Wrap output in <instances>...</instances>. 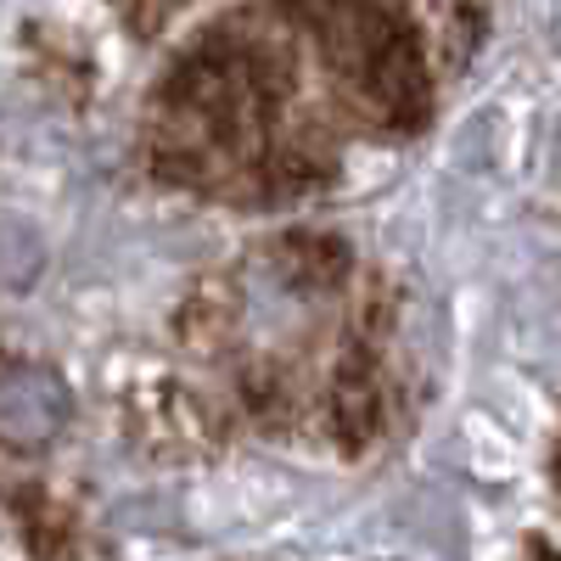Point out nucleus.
<instances>
[{"label": "nucleus", "mask_w": 561, "mask_h": 561, "mask_svg": "<svg viewBox=\"0 0 561 561\" xmlns=\"http://www.w3.org/2000/svg\"><path fill=\"white\" fill-rule=\"evenodd\" d=\"M489 0L185 7L135 107V163L208 208H293L438 113Z\"/></svg>", "instance_id": "1"}, {"label": "nucleus", "mask_w": 561, "mask_h": 561, "mask_svg": "<svg viewBox=\"0 0 561 561\" xmlns=\"http://www.w3.org/2000/svg\"><path fill=\"white\" fill-rule=\"evenodd\" d=\"M404 304L343 237L287 230L203 270L163 348L113 359L102 404L124 449L158 466L237 444L365 460L399 433Z\"/></svg>", "instance_id": "2"}, {"label": "nucleus", "mask_w": 561, "mask_h": 561, "mask_svg": "<svg viewBox=\"0 0 561 561\" xmlns=\"http://www.w3.org/2000/svg\"><path fill=\"white\" fill-rule=\"evenodd\" d=\"M7 550L12 556H84L96 550L79 528V511L45 494L39 483L12 478L7 489Z\"/></svg>", "instance_id": "3"}]
</instances>
